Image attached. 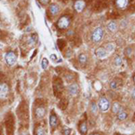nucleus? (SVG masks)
<instances>
[{
    "label": "nucleus",
    "mask_w": 135,
    "mask_h": 135,
    "mask_svg": "<svg viewBox=\"0 0 135 135\" xmlns=\"http://www.w3.org/2000/svg\"><path fill=\"white\" fill-rule=\"evenodd\" d=\"M108 52L106 51V50L104 49V48H97V50H95V55H97V58L99 59H103L104 57H106V55H107Z\"/></svg>",
    "instance_id": "7"
},
{
    "label": "nucleus",
    "mask_w": 135,
    "mask_h": 135,
    "mask_svg": "<svg viewBox=\"0 0 135 135\" xmlns=\"http://www.w3.org/2000/svg\"><path fill=\"white\" fill-rule=\"evenodd\" d=\"M58 123V119L57 117L55 116L54 114H51V117H50V125L51 126L52 128H54Z\"/></svg>",
    "instance_id": "13"
},
{
    "label": "nucleus",
    "mask_w": 135,
    "mask_h": 135,
    "mask_svg": "<svg viewBox=\"0 0 135 135\" xmlns=\"http://www.w3.org/2000/svg\"><path fill=\"white\" fill-rule=\"evenodd\" d=\"M36 135H46V132H45L44 128L39 127L38 129L36 130Z\"/></svg>",
    "instance_id": "20"
},
{
    "label": "nucleus",
    "mask_w": 135,
    "mask_h": 135,
    "mask_svg": "<svg viewBox=\"0 0 135 135\" xmlns=\"http://www.w3.org/2000/svg\"><path fill=\"white\" fill-rule=\"evenodd\" d=\"M79 130L81 132L82 134H86V132H88V126H86V123H83L79 127Z\"/></svg>",
    "instance_id": "16"
},
{
    "label": "nucleus",
    "mask_w": 135,
    "mask_h": 135,
    "mask_svg": "<svg viewBox=\"0 0 135 135\" xmlns=\"http://www.w3.org/2000/svg\"><path fill=\"white\" fill-rule=\"evenodd\" d=\"M40 3L42 4V5H47V4L50 3V0H40Z\"/></svg>",
    "instance_id": "27"
},
{
    "label": "nucleus",
    "mask_w": 135,
    "mask_h": 135,
    "mask_svg": "<svg viewBox=\"0 0 135 135\" xmlns=\"http://www.w3.org/2000/svg\"><path fill=\"white\" fill-rule=\"evenodd\" d=\"M132 99H134L135 100V88L132 89Z\"/></svg>",
    "instance_id": "29"
},
{
    "label": "nucleus",
    "mask_w": 135,
    "mask_h": 135,
    "mask_svg": "<svg viewBox=\"0 0 135 135\" xmlns=\"http://www.w3.org/2000/svg\"><path fill=\"white\" fill-rule=\"evenodd\" d=\"M104 36V30L103 28L101 27H97L94 32H92V36H91V39L94 42H98L103 39Z\"/></svg>",
    "instance_id": "1"
},
{
    "label": "nucleus",
    "mask_w": 135,
    "mask_h": 135,
    "mask_svg": "<svg viewBox=\"0 0 135 135\" xmlns=\"http://www.w3.org/2000/svg\"><path fill=\"white\" fill-rule=\"evenodd\" d=\"M125 54H126L127 56H131V54H132V49L128 47L127 49L125 50Z\"/></svg>",
    "instance_id": "25"
},
{
    "label": "nucleus",
    "mask_w": 135,
    "mask_h": 135,
    "mask_svg": "<svg viewBox=\"0 0 135 135\" xmlns=\"http://www.w3.org/2000/svg\"><path fill=\"white\" fill-rule=\"evenodd\" d=\"M133 79H134V82H135V75H134V78H133Z\"/></svg>",
    "instance_id": "31"
},
{
    "label": "nucleus",
    "mask_w": 135,
    "mask_h": 135,
    "mask_svg": "<svg viewBox=\"0 0 135 135\" xmlns=\"http://www.w3.org/2000/svg\"><path fill=\"white\" fill-rule=\"evenodd\" d=\"M70 25V19L69 16H61L57 22V26L60 29H67Z\"/></svg>",
    "instance_id": "2"
},
{
    "label": "nucleus",
    "mask_w": 135,
    "mask_h": 135,
    "mask_svg": "<svg viewBox=\"0 0 135 135\" xmlns=\"http://www.w3.org/2000/svg\"><path fill=\"white\" fill-rule=\"evenodd\" d=\"M128 4H129L128 0H116V5L121 9H124L126 6H128Z\"/></svg>",
    "instance_id": "10"
},
{
    "label": "nucleus",
    "mask_w": 135,
    "mask_h": 135,
    "mask_svg": "<svg viewBox=\"0 0 135 135\" xmlns=\"http://www.w3.org/2000/svg\"><path fill=\"white\" fill-rule=\"evenodd\" d=\"M117 117H118V119L120 121H123V120H125L127 118V114H126L124 111H123L121 109L118 113H117Z\"/></svg>",
    "instance_id": "14"
},
{
    "label": "nucleus",
    "mask_w": 135,
    "mask_h": 135,
    "mask_svg": "<svg viewBox=\"0 0 135 135\" xmlns=\"http://www.w3.org/2000/svg\"><path fill=\"white\" fill-rule=\"evenodd\" d=\"M120 110H121V105L119 104V103L114 102V103L113 104V106H112V111L114 113V114H117Z\"/></svg>",
    "instance_id": "15"
},
{
    "label": "nucleus",
    "mask_w": 135,
    "mask_h": 135,
    "mask_svg": "<svg viewBox=\"0 0 135 135\" xmlns=\"http://www.w3.org/2000/svg\"><path fill=\"white\" fill-rule=\"evenodd\" d=\"M78 60H79L80 63H82V64H84V63L86 62V60H88V57H86V54L82 53L79 55V57H78Z\"/></svg>",
    "instance_id": "17"
},
{
    "label": "nucleus",
    "mask_w": 135,
    "mask_h": 135,
    "mask_svg": "<svg viewBox=\"0 0 135 135\" xmlns=\"http://www.w3.org/2000/svg\"><path fill=\"white\" fill-rule=\"evenodd\" d=\"M68 92H69V94L70 95H77L78 92V86L77 84H75V83L71 84L70 86L68 88Z\"/></svg>",
    "instance_id": "8"
},
{
    "label": "nucleus",
    "mask_w": 135,
    "mask_h": 135,
    "mask_svg": "<svg viewBox=\"0 0 135 135\" xmlns=\"http://www.w3.org/2000/svg\"><path fill=\"white\" fill-rule=\"evenodd\" d=\"M111 88H112V89H117L118 88V83H117L115 80H114V81L111 83Z\"/></svg>",
    "instance_id": "24"
},
{
    "label": "nucleus",
    "mask_w": 135,
    "mask_h": 135,
    "mask_svg": "<svg viewBox=\"0 0 135 135\" xmlns=\"http://www.w3.org/2000/svg\"><path fill=\"white\" fill-rule=\"evenodd\" d=\"M5 60L8 66H13V65L16 64L17 60V56L15 54V52L9 51L5 55Z\"/></svg>",
    "instance_id": "4"
},
{
    "label": "nucleus",
    "mask_w": 135,
    "mask_h": 135,
    "mask_svg": "<svg viewBox=\"0 0 135 135\" xmlns=\"http://www.w3.org/2000/svg\"><path fill=\"white\" fill-rule=\"evenodd\" d=\"M37 42V35L36 34H32V35L29 38V41H28V42H29V44H34Z\"/></svg>",
    "instance_id": "18"
},
{
    "label": "nucleus",
    "mask_w": 135,
    "mask_h": 135,
    "mask_svg": "<svg viewBox=\"0 0 135 135\" xmlns=\"http://www.w3.org/2000/svg\"><path fill=\"white\" fill-rule=\"evenodd\" d=\"M114 60H115V65L116 66H119V65H121L122 64V62H123V60H122V58L120 57V56H116L114 59Z\"/></svg>",
    "instance_id": "23"
},
{
    "label": "nucleus",
    "mask_w": 135,
    "mask_h": 135,
    "mask_svg": "<svg viewBox=\"0 0 135 135\" xmlns=\"http://www.w3.org/2000/svg\"><path fill=\"white\" fill-rule=\"evenodd\" d=\"M107 28H108V30H109L110 32H114L115 31H116V29H117V25H116V23H115L114 21H111L110 23H108Z\"/></svg>",
    "instance_id": "12"
},
{
    "label": "nucleus",
    "mask_w": 135,
    "mask_h": 135,
    "mask_svg": "<svg viewBox=\"0 0 135 135\" xmlns=\"http://www.w3.org/2000/svg\"><path fill=\"white\" fill-rule=\"evenodd\" d=\"M41 65H42V68L43 69H46L48 66H49V61H48V60L46 58H43L42 60V63H41Z\"/></svg>",
    "instance_id": "19"
},
{
    "label": "nucleus",
    "mask_w": 135,
    "mask_h": 135,
    "mask_svg": "<svg viewBox=\"0 0 135 135\" xmlns=\"http://www.w3.org/2000/svg\"><path fill=\"white\" fill-rule=\"evenodd\" d=\"M104 49L106 50V51H107V52H110V51H114V45H113V44H111V43H109V44H106V47L104 48Z\"/></svg>",
    "instance_id": "22"
},
{
    "label": "nucleus",
    "mask_w": 135,
    "mask_h": 135,
    "mask_svg": "<svg viewBox=\"0 0 135 135\" xmlns=\"http://www.w3.org/2000/svg\"><path fill=\"white\" fill-rule=\"evenodd\" d=\"M59 12H60V7L55 5V4H52L50 6V13L52 15V16H56V15L59 14Z\"/></svg>",
    "instance_id": "9"
},
{
    "label": "nucleus",
    "mask_w": 135,
    "mask_h": 135,
    "mask_svg": "<svg viewBox=\"0 0 135 135\" xmlns=\"http://www.w3.org/2000/svg\"><path fill=\"white\" fill-rule=\"evenodd\" d=\"M97 109H98L97 104H95V103H92V104H91V111H92V113H94V114H97Z\"/></svg>",
    "instance_id": "21"
},
{
    "label": "nucleus",
    "mask_w": 135,
    "mask_h": 135,
    "mask_svg": "<svg viewBox=\"0 0 135 135\" xmlns=\"http://www.w3.org/2000/svg\"><path fill=\"white\" fill-rule=\"evenodd\" d=\"M90 135H99V134H97V133H93V134H90Z\"/></svg>",
    "instance_id": "30"
},
{
    "label": "nucleus",
    "mask_w": 135,
    "mask_h": 135,
    "mask_svg": "<svg viewBox=\"0 0 135 135\" xmlns=\"http://www.w3.org/2000/svg\"><path fill=\"white\" fill-rule=\"evenodd\" d=\"M9 92V88L6 83H0V98H6Z\"/></svg>",
    "instance_id": "5"
},
{
    "label": "nucleus",
    "mask_w": 135,
    "mask_h": 135,
    "mask_svg": "<svg viewBox=\"0 0 135 135\" xmlns=\"http://www.w3.org/2000/svg\"><path fill=\"white\" fill-rule=\"evenodd\" d=\"M85 6H86V3H85L84 0H78V1L75 2V5H74V7L77 12H82L84 10Z\"/></svg>",
    "instance_id": "6"
},
{
    "label": "nucleus",
    "mask_w": 135,
    "mask_h": 135,
    "mask_svg": "<svg viewBox=\"0 0 135 135\" xmlns=\"http://www.w3.org/2000/svg\"><path fill=\"white\" fill-rule=\"evenodd\" d=\"M23 135H28V134H26V133H23Z\"/></svg>",
    "instance_id": "32"
},
{
    "label": "nucleus",
    "mask_w": 135,
    "mask_h": 135,
    "mask_svg": "<svg viewBox=\"0 0 135 135\" xmlns=\"http://www.w3.org/2000/svg\"><path fill=\"white\" fill-rule=\"evenodd\" d=\"M35 114L38 118H42L45 115V109L43 107H38L35 111Z\"/></svg>",
    "instance_id": "11"
},
{
    "label": "nucleus",
    "mask_w": 135,
    "mask_h": 135,
    "mask_svg": "<svg viewBox=\"0 0 135 135\" xmlns=\"http://www.w3.org/2000/svg\"><path fill=\"white\" fill-rule=\"evenodd\" d=\"M51 60H53V61L57 60V57H56L55 54H51Z\"/></svg>",
    "instance_id": "28"
},
{
    "label": "nucleus",
    "mask_w": 135,
    "mask_h": 135,
    "mask_svg": "<svg viewBox=\"0 0 135 135\" xmlns=\"http://www.w3.org/2000/svg\"><path fill=\"white\" fill-rule=\"evenodd\" d=\"M97 106H98V109H100L102 112H106L110 107V102L109 100L105 97H101L98 101V104H97Z\"/></svg>",
    "instance_id": "3"
},
{
    "label": "nucleus",
    "mask_w": 135,
    "mask_h": 135,
    "mask_svg": "<svg viewBox=\"0 0 135 135\" xmlns=\"http://www.w3.org/2000/svg\"><path fill=\"white\" fill-rule=\"evenodd\" d=\"M63 134H64V135H69V134H70V130L68 129V128H65V129H64V132H63Z\"/></svg>",
    "instance_id": "26"
}]
</instances>
